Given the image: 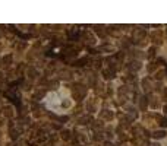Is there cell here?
Returning <instances> with one entry per match:
<instances>
[{
  "label": "cell",
  "mask_w": 167,
  "mask_h": 146,
  "mask_svg": "<svg viewBox=\"0 0 167 146\" xmlns=\"http://www.w3.org/2000/svg\"><path fill=\"white\" fill-rule=\"evenodd\" d=\"M72 93H74V98L75 100L81 101L85 95H87V88L84 86L82 83H75L74 88H72Z\"/></svg>",
  "instance_id": "obj_1"
},
{
  "label": "cell",
  "mask_w": 167,
  "mask_h": 146,
  "mask_svg": "<svg viewBox=\"0 0 167 146\" xmlns=\"http://www.w3.org/2000/svg\"><path fill=\"white\" fill-rule=\"evenodd\" d=\"M147 35V32H145V29H135L134 32V41L135 42H138V41H141L144 37Z\"/></svg>",
  "instance_id": "obj_2"
},
{
  "label": "cell",
  "mask_w": 167,
  "mask_h": 146,
  "mask_svg": "<svg viewBox=\"0 0 167 146\" xmlns=\"http://www.w3.org/2000/svg\"><path fill=\"white\" fill-rule=\"evenodd\" d=\"M82 38H84V41H87L89 44H94V42H95V38H94L88 31H84V32H82Z\"/></svg>",
  "instance_id": "obj_3"
},
{
  "label": "cell",
  "mask_w": 167,
  "mask_h": 146,
  "mask_svg": "<svg viewBox=\"0 0 167 146\" xmlns=\"http://www.w3.org/2000/svg\"><path fill=\"white\" fill-rule=\"evenodd\" d=\"M127 70H132V72H136V70H139L141 69V63L139 61H132L131 64H127Z\"/></svg>",
  "instance_id": "obj_4"
},
{
  "label": "cell",
  "mask_w": 167,
  "mask_h": 146,
  "mask_svg": "<svg viewBox=\"0 0 167 146\" xmlns=\"http://www.w3.org/2000/svg\"><path fill=\"white\" fill-rule=\"evenodd\" d=\"M103 76H104L106 79H113L114 78V70L113 69H104V70H103Z\"/></svg>",
  "instance_id": "obj_5"
},
{
  "label": "cell",
  "mask_w": 167,
  "mask_h": 146,
  "mask_svg": "<svg viewBox=\"0 0 167 146\" xmlns=\"http://www.w3.org/2000/svg\"><path fill=\"white\" fill-rule=\"evenodd\" d=\"M100 117H101V119H106V120H112V119H113V111L104 110V111H101Z\"/></svg>",
  "instance_id": "obj_6"
},
{
  "label": "cell",
  "mask_w": 167,
  "mask_h": 146,
  "mask_svg": "<svg viewBox=\"0 0 167 146\" xmlns=\"http://www.w3.org/2000/svg\"><path fill=\"white\" fill-rule=\"evenodd\" d=\"M93 120H91V117L89 115H82V117H79V120H78V123L79 124H82V126H85V124H88V123H91Z\"/></svg>",
  "instance_id": "obj_7"
},
{
  "label": "cell",
  "mask_w": 167,
  "mask_h": 146,
  "mask_svg": "<svg viewBox=\"0 0 167 146\" xmlns=\"http://www.w3.org/2000/svg\"><path fill=\"white\" fill-rule=\"evenodd\" d=\"M151 40L155 42V44H158V42H161V34L157 31V32H153L151 34Z\"/></svg>",
  "instance_id": "obj_8"
},
{
  "label": "cell",
  "mask_w": 167,
  "mask_h": 146,
  "mask_svg": "<svg viewBox=\"0 0 167 146\" xmlns=\"http://www.w3.org/2000/svg\"><path fill=\"white\" fill-rule=\"evenodd\" d=\"M87 110L89 113H94L95 111V100H89L87 104Z\"/></svg>",
  "instance_id": "obj_9"
},
{
  "label": "cell",
  "mask_w": 167,
  "mask_h": 146,
  "mask_svg": "<svg viewBox=\"0 0 167 146\" xmlns=\"http://www.w3.org/2000/svg\"><path fill=\"white\" fill-rule=\"evenodd\" d=\"M44 95H46V92H44V91L41 89V91H37V92L34 93V95H32V98H34V100H41V98H43Z\"/></svg>",
  "instance_id": "obj_10"
},
{
  "label": "cell",
  "mask_w": 167,
  "mask_h": 146,
  "mask_svg": "<svg viewBox=\"0 0 167 146\" xmlns=\"http://www.w3.org/2000/svg\"><path fill=\"white\" fill-rule=\"evenodd\" d=\"M153 136L155 137V139H161V137L166 136V132H164V130H157V132H154Z\"/></svg>",
  "instance_id": "obj_11"
},
{
  "label": "cell",
  "mask_w": 167,
  "mask_h": 146,
  "mask_svg": "<svg viewBox=\"0 0 167 146\" xmlns=\"http://www.w3.org/2000/svg\"><path fill=\"white\" fill-rule=\"evenodd\" d=\"M147 102H148L147 98H141V100H139V107H141V110H142V111H145V110H147Z\"/></svg>",
  "instance_id": "obj_12"
},
{
  "label": "cell",
  "mask_w": 167,
  "mask_h": 146,
  "mask_svg": "<svg viewBox=\"0 0 167 146\" xmlns=\"http://www.w3.org/2000/svg\"><path fill=\"white\" fill-rule=\"evenodd\" d=\"M142 86H144V89H145V91H150V89H151V82H150V80L148 79H144L142 80Z\"/></svg>",
  "instance_id": "obj_13"
},
{
  "label": "cell",
  "mask_w": 167,
  "mask_h": 146,
  "mask_svg": "<svg viewBox=\"0 0 167 146\" xmlns=\"http://www.w3.org/2000/svg\"><path fill=\"white\" fill-rule=\"evenodd\" d=\"M3 114H5L6 117H12V115H13V113H12V108H10V107H6V108L3 110Z\"/></svg>",
  "instance_id": "obj_14"
},
{
  "label": "cell",
  "mask_w": 167,
  "mask_h": 146,
  "mask_svg": "<svg viewBox=\"0 0 167 146\" xmlns=\"http://www.w3.org/2000/svg\"><path fill=\"white\" fill-rule=\"evenodd\" d=\"M91 126H93L94 130H98V129H101V127H103V123H100V121H94Z\"/></svg>",
  "instance_id": "obj_15"
},
{
  "label": "cell",
  "mask_w": 167,
  "mask_h": 146,
  "mask_svg": "<svg viewBox=\"0 0 167 146\" xmlns=\"http://www.w3.org/2000/svg\"><path fill=\"white\" fill-rule=\"evenodd\" d=\"M12 63V56H6L5 59H3V64H6V66H9Z\"/></svg>",
  "instance_id": "obj_16"
},
{
  "label": "cell",
  "mask_w": 167,
  "mask_h": 146,
  "mask_svg": "<svg viewBox=\"0 0 167 146\" xmlns=\"http://www.w3.org/2000/svg\"><path fill=\"white\" fill-rule=\"evenodd\" d=\"M10 137H12V139H16V137H18V130L10 129Z\"/></svg>",
  "instance_id": "obj_17"
},
{
  "label": "cell",
  "mask_w": 167,
  "mask_h": 146,
  "mask_svg": "<svg viewBox=\"0 0 167 146\" xmlns=\"http://www.w3.org/2000/svg\"><path fill=\"white\" fill-rule=\"evenodd\" d=\"M154 54H155V48H154V47H151V48H150V50H148V57H154Z\"/></svg>",
  "instance_id": "obj_18"
},
{
  "label": "cell",
  "mask_w": 167,
  "mask_h": 146,
  "mask_svg": "<svg viewBox=\"0 0 167 146\" xmlns=\"http://www.w3.org/2000/svg\"><path fill=\"white\" fill-rule=\"evenodd\" d=\"M60 76H62V78H69V76H70V73L67 72V70H66V72H65V70H62V72H60Z\"/></svg>",
  "instance_id": "obj_19"
},
{
  "label": "cell",
  "mask_w": 167,
  "mask_h": 146,
  "mask_svg": "<svg viewBox=\"0 0 167 146\" xmlns=\"http://www.w3.org/2000/svg\"><path fill=\"white\" fill-rule=\"evenodd\" d=\"M155 67H157V63H151V64L148 66V72H153Z\"/></svg>",
  "instance_id": "obj_20"
},
{
  "label": "cell",
  "mask_w": 167,
  "mask_h": 146,
  "mask_svg": "<svg viewBox=\"0 0 167 146\" xmlns=\"http://www.w3.org/2000/svg\"><path fill=\"white\" fill-rule=\"evenodd\" d=\"M62 137H63V139L66 140V139H69V137H70V136H69V132H62Z\"/></svg>",
  "instance_id": "obj_21"
},
{
  "label": "cell",
  "mask_w": 167,
  "mask_h": 146,
  "mask_svg": "<svg viewBox=\"0 0 167 146\" xmlns=\"http://www.w3.org/2000/svg\"><path fill=\"white\" fill-rule=\"evenodd\" d=\"M148 146H158L157 143H151V145H148Z\"/></svg>",
  "instance_id": "obj_22"
},
{
  "label": "cell",
  "mask_w": 167,
  "mask_h": 146,
  "mask_svg": "<svg viewBox=\"0 0 167 146\" xmlns=\"http://www.w3.org/2000/svg\"><path fill=\"white\" fill-rule=\"evenodd\" d=\"M106 146H112V143H108V142H107V143H106Z\"/></svg>",
  "instance_id": "obj_23"
},
{
  "label": "cell",
  "mask_w": 167,
  "mask_h": 146,
  "mask_svg": "<svg viewBox=\"0 0 167 146\" xmlns=\"http://www.w3.org/2000/svg\"><path fill=\"white\" fill-rule=\"evenodd\" d=\"M0 48H2V46H0Z\"/></svg>",
  "instance_id": "obj_24"
}]
</instances>
